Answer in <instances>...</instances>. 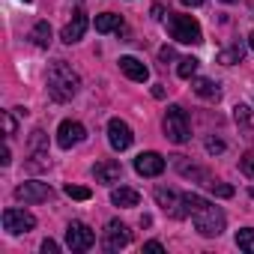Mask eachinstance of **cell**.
Masks as SVG:
<instances>
[{"mask_svg":"<svg viewBox=\"0 0 254 254\" xmlns=\"http://www.w3.org/2000/svg\"><path fill=\"white\" fill-rule=\"evenodd\" d=\"M93 177H96L99 183L111 186V183H117V180L123 177V168H120V162H99V165L93 168Z\"/></svg>","mask_w":254,"mask_h":254,"instance_id":"cell-15","label":"cell"},{"mask_svg":"<svg viewBox=\"0 0 254 254\" xmlns=\"http://www.w3.org/2000/svg\"><path fill=\"white\" fill-rule=\"evenodd\" d=\"M15 197L24 200V203H42L51 197V186L48 183H21L15 189Z\"/></svg>","mask_w":254,"mask_h":254,"instance_id":"cell-11","label":"cell"},{"mask_svg":"<svg viewBox=\"0 0 254 254\" xmlns=\"http://www.w3.org/2000/svg\"><path fill=\"white\" fill-rule=\"evenodd\" d=\"M78 87H81V78L72 72V66H66L63 60L51 63V69H48V93L57 102H69L78 93Z\"/></svg>","mask_w":254,"mask_h":254,"instance_id":"cell-2","label":"cell"},{"mask_svg":"<svg viewBox=\"0 0 254 254\" xmlns=\"http://www.w3.org/2000/svg\"><path fill=\"white\" fill-rule=\"evenodd\" d=\"M186 212L191 215L200 236H218L224 230V212L197 194H186Z\"/></svg>","mask_w":254,"mask_h":254,"instance_id":"cell-1","label":"cell"},{"mask_svg":"<svg viewBox=\"0 0 254 254\" xmlns=\"http://www.w3.org/2000/svg\"><path fill=\"white\" fill-rule=\"evenodd\" d=\"M144 251H165V245L153 239V242H144Z\"/></svg>","mask_w":254,"mask_h":254,"instance_id":"cell-30","label":"cell"},{"mask_svg":"<svg viewBox=\"0 0 254 254\" xmlns=\"http://www.w3.org/2000/svg\"><path fill=\"white\" fill-rule=\"evenodd\" d=\"M30 39H33V45L48 48L51 45V27H48V21H36V27L30 30Z\"/></svg>","mask_w":254,"mask_h":254,"instance_id":"cell-19","label":"cell"},{"mask_svg":"<svg viewBox=\"0 0 254 254\" xmlns=\"http://www.w3.org/2000/svg\"><path fill=\"white\" fill-rule=\"evenodd\" d=\"M197 66H200V60H194V57H183V60H180V66H177V75L189 81V78H194Z\"/></svg>","mask_w":254,"mask_h":254,"instance_id":"cell-21","label":"cell"},{"mask_svg":"<svg viewBox=\"0 0 254 254\" xmlns=\"http://www.w3.org/2000/svg\"><path fill=\"white\" fill-rule=\"evenodd\" d=\"M111 30H123V18L114 12L96 15V33H111Z\"/></svg>","mask_w":254,"mask_h":254,"instance_id":"cell-18","label":"cell"},{"mask_svg":"<svg viewBox=\"0 0 254 254\" xmlns=\"http://www.w3.org/2000/svg\"><path fill=\"white\" fill-rule=\"evenodd\" d=\"M108 141H111V147H114L117 153L129 150V147H132V141H135L132 126L126 123V120H120V117H114V120L108 123Z\"/></svg>","mask_w":254,"mask_h":254,"instance_id":"cell-7","label":"cell"},{"mask_svg":"<svg viewBox=\"0 0 254 254\" xmlns=\"http://www.w3.org/2000/svg\"><path fill=\"white\" fill-rule=\"evenodd\" d=\"M165 135L174 141V144H186L191 138V126H189V114L180 108V105H171L168 114H165Z\"/></svg>","mask_w":254,"mask_h":254,"instance_id":"cell-4","label":"cell"},{"mask_svg":"<svg viewBox=\"0 0 254 254\" xmlns=\"http://www.w3.org/2000/svg\"><path fill=\"white\" fill-rule=\"evenodd\" d=\"M156 203H159L165 212H171L174 218L189 215V212H186V194H180V191H174V189H156Z\"/></svg>","mask_w":254,"mask_h":254,"instance_id":"cell-9","label":"cell"},{"mask_svg":"<svg viewBox=\"0 0 254 254\" xmlns=\"http://www.w3.org/2000/svg\"><path fill=\"white\" fill-rule=\"evenodd\" d=\"M206 189L215 194V197H233V186H224V183H206Z\"/></svg>","mask_w":254,"mask_h":254,"instance_id":"cell-25","label":"cell"},{"mask_svg":"<svg viewBox=\"0 0 254 254\" xmlns=\"http://www.w3.org/2000/svg\"><path fill=\"white\" fill-rule=\"evenodd\" d=\"M24 3H27V0H24Z\"/></svg>","mask_w":254,"mask_h":254,"instance_id":"cell-39","label":"cell"},{"mask_svg":"<svg viewBox=\"0 0 254 254\" xmlns=\"http://www.w3.org/2000/svg\"><path fill=\"white\" fill-rule=\"evenodd\" d=\"M239 60H242V45H233V48H227V51L218 54V63H224V66H233Z\"/></svg>","mask_w":254,"mask_h":254,"instance_id":"cell-22","label":"cell"},{"mask_svg":"<svg viewBox=\"0 0 254 254\" xmlns=\"http://www.w3.org/2000/svg\"><path fill=\"white\" fill-rule=\"evenodd\" d=\"M120 72L129 78V81H138V84L150 81V69H147L138 57H120Z\"/></svg>","mask_w":254,"mask_h":254,"instance_id":"cell-13","label":"cell"},{"mask_svg":"<svg viewBox=\"0 0 254 254\" xmlns=\"http://www.w3.org/2000/svg\"><path fill=\"white\" fill-rule=\"evenodd\" d=\"M248 45H251V51H254V33H251V36H248Z\"/></svg>","mask_w":254,"mask_h":254,"instance_id":"cell-37","label":"cell"},{"mask_svg":"<svg viewBox=\"0 0 254 254\" xmlns=\"http://www.w3.org/2000/svg\"><path fill=\"white\" fill-rule=\"evenodd\" d=\"M3 129H6V138H12L15 129H18V126H15V117H12L9 111H3Z\"/></svg>","mask_w":254,"mask_h":254,"instance_id":"cell-26","label":"cell"},{"mask_svg":"<svg viewBox=\"0 0 254 254\" xmlns=\"http://www.w3.org/2000/svg\"><path fill=\"white\" fill-rule=\"evenodd\" d=\"M221 3H236V0H221Z\"/></svg>","mask_w":254,"mask_h":254,"instance_id":"cell-38","label":"cell"},{"mask_svg":"<svg viewBox=\"0 0 254 254\" xmlns=\"http://www.w3.org/2000/svg\"><path fill=\"white\" fill-rule=\"evenodd\" d=\"M153 18H159V21H162V18H165V6H159V3H156V6H153Z\"/></svg>","mask_w":254,"mask_h":254,"instance_id":"cell-33","label":"cell"},{"mask_svg":"<svg viewBox=\"0 0 254 254\" xmlns=\"http://www.w3.org/2000/svg\"><path fill=\"white\" fill-rule=\"evenodd\" d=\"M233 111H236V123H248V108L245 105H236Z\"/></svg>","mask_w":254,"mask_h":254,"instance_id":"cell-27","label":"cell"},{"mask_svg":"<svg viewBox=\"0 0 254 254\" xmlns=\"http://www.w3.org/2000/svg\"><path fill=\"white\" fill-rule=\"evenodd\" d=\"M236 245H239L242 251L254 254V227H242V230H236Z\"/></svg>","mask_w":254,"mask_h":254,"instance_id":"cell-20","label":"cell"},{"mask_svg":"<svg viewBox=\"0 0 254 254\" xmlns=\"http://www.w3.org/2000/svg\"><path fill=\"white\" fill-rule=\"evenodd\" d=\"M66 245H69L72 251H90V248L96 245V233H93L84 221H72V224L66 227Z\"/></svg>","mask_w":254,"mask_h":254,"instance_id":"cell-5","label":"cell"},{"mask_svg":"<svg viewBox=\"0 0 254 254\" xmlns=\"http://www.w3.org/2000/svg\"><path fill=\"white\" fill-rule=\"evenodd\" d=\"M87 138V129L78 123V120H63L60 126H57V144L63 147V150H72L75 144H81Z\"/></svg>","mask_w":254,"mask_h":254,"instance_id":"cell-8","label":"cell"},{"mask_svg":"<svg viewBox=\"0 0 254 254\" xmlns=\"http://www.w3.org/2000/svg\"><path fill=\"white\" fill-rule=\"evenodd\" d=\"M168 30H171V39H177L180 45H200L203 42L200 24L191 15H168Z\"/></svg>","mask_w":254,"mask_h":254,"instance_id":"cell-3","label":"cell"},{"mask_svg":"<svg viewBox=\"0 0 254 254\" xmlns=\"http://www.w3.org/2000/svg\"><path fill=\"white\" fill-rule=\"evenodd\" d=\"M162 60H174V51L171 48H162Z\"/></svg>","mask_w":254,"mask_h":254,"instance_id":"cell-35","label":"cell"},{"mask_svg":"<svg viewBox=\"0 0 254 254\" xmlns=\"http://www.w3.org/2000/svg\"><path fill=\"white\" fill-rule=\"evenodd\" d=\"M63 191H66V194H69L72 200H90V194H93V191H90L87 186H72V183H69V186H66Z\"/></svg>","mask_w":254,"mask_h":254,"instance_id":"cell-24","label":"cell"},{"mask_svg":"<svg viewBox=\"0 0 254 254\" xmlns=\"http://www.w3.org/2000/svg\"><path fill=\"white\" fill-rule=\"evenodd\" d=\"M135 171L141 177H159V174H165V159L159 153H141L135 159Z\"/></svg>","mask_w":254,"mask_h":254,"instance_id":"cell-12","label":"cell"},{"mask_svg":"<svg viewBox=\"0 0 254 254\" xmlns=\"http://www.w3.org/2000/svg\"><path fill=\"white\" fill-rule=\"evenodd\" d=\"M191 90L200 96V99H209V102H215L218 96H221V90H218V84H212L209 78H194L191 81Z\"/></svg>","mask_w":254,"mask_h":254,"instance_id":"cell-17","label":"cell"},{"mask_svg":"<svg viewBox=\"0 0 254 254\" xmlns=\"http://www.w3.org/2000/svg\"><path fill=\"white\" fill-rule=\"evenodd\" d=\"M242 168H245V174H251V177H254V156H248V159L242 162Z\"/></svg>","mask_w":254,"mask_h":254,"instance_id":"cell-31","label":"cell"},{"mask_svg":"<svg viewBox=\"0 0 254 254\" xmlns=\"http://www.w3.org/2000/svg\"><path fill=\"white\" fill-rule=\"evenodd\" d=\"M203 0H183V6H200Z\"/></svg>","mask_w":254,"mask_h":254,"instance_id":"cell-36","label":"cell"},{"mask_svg":"<svg viewBox=\"0 0 254 254\" xmlns=\"http://www.w3.org/2000/svg\"><path fill=\"white\" fill-rule=\"evenodd\" d=\"M84 30H87V15H84V12H75V15H72V21L63 27L60 39H63L66 45H72V42H78V39L84 36Z\"/></svg>","mask_w":254,"mask_h":254,"instance_id":"cell-14","label":"cell"},{"mask_svg":"<svg viewBox=\"0 0 254 254\" xmlns=\"http://www.w3.org/2000/svg\"><path fill=\"white\" fill-rule=\"evenodd\" d=\"M206 150H209V153H224V144L215 141V138H209V141H206Z\"/></svg>","mask_w":254,"mask_h":254,"instance_id":"cell-28","label":"cell"},{"mask_svg":"<svg viewBox=\"0 0 254 254\" xmlns=\"http://www.w3.org/2000/svg\"><path fill=\"white\" fill-rule=\"evenodd\" d=\"M153 96H156V99H162V96H165V87H162V84H156V87H153Z\"/></svg>","mask_w":254,"mask_h":254,"instance_id":"cell-34","label":"cell"},{"mask_svg":"<svg viewBox=\"0 0 254 254\" xmlns=\"http://www.w3.org/2000/svg\"><path fill=\"white\" fill-rule=\"evenodd\" d=\"M42 251H45V254H57V251H60V245H57L54 239H45V242H42Z\"/></svg>","mask_w":254,"mask_h":254,"instance_id":"cell-29","label":"cell"},{"mask_svg":"<svg viewBox=\"0 0 254 254\" xmlns=\"http://www.w3.org/2000/svg\"><path fill=\"white\" fill-rule=\"evenodd\" d=\"M9 162H12V153H9V147H3V156H0V165H3V168H6Z\"/></svg>","mask_w":254,"mask_h":254,"instance_id":"cell-32","label":"cell"},{"mask_svg":"<svg viewBox=\"0 0 254 254\" xmlns=\"http://www.w3.org/2000/svg\"><path fill=\"white\" fill-rule=\"evenodd\" d=\"M36 227V218L30 215V212H24V209H3V230L6 233H27V230H33Z\"/></svg>","mask_w":254,"mask_h":254,"instance_id":"cell-10","label":"cell"},{"mask_svg":"<svg viewBox=\"0 0 254 254\" xmlns=\"http://www.w3.org/2000/svg\"><path fill=\"white\" fill-rule=\"evenodd\" d=\"M30 150H33V153H45V150H48V138H45L42 129H36V132L30 135Z\"/></svg>","mask_w":254,"mask_h":254,"instance_id":"cell-23","label":"cell"},{"mask_svg":"<svg viewBox=\"0 0 254 254\" xmlns=\"http://www.w3.org/2000/svg\"><path fill=\"white\" fill-rule=\"evenodd\" d=\"M132 242V230L126 227L123 221H108L105 227V236H102V248L105 251H120Z\"/></svg>","mask_w":254,"mask_h":254,"instance_id":"cell-6","label":"cell"},{"mask_svg":"<svg viewBox=\"0 0 254 254\" xmlns=\"http://www.w3.org/2000/svg\"><path fill=\"white\" fill-rule=\"evenodd\" d=\"M111 203L129 209V206H138V203H141V194H138L135 189H129V186H120V189L111 191Z\"/></svg>","mask_w":254,"mask_h":254,"instance_id":"cell-16","label":"cell"}]
</instances>
